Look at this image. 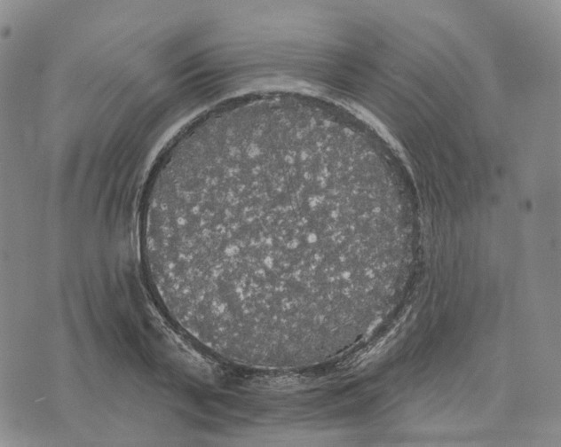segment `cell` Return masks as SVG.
<instances>
[{"label": "cell", "mask_w": 561, "mask_h": 447, "mask_svg": "<svg viewBox=\"0 0 561 447\" xmlns=\"http://www.w3.org/2000/svg\"><path fill=\"white\" fill-rule=\"evenodd\" d=\"M363 168L317 135L223 136L165 160L144 200L158 298L217 357L287 370L360 335L388 270L386 208Z\"/></svg>", "instance_id": "cell-1"}]
</instances>
